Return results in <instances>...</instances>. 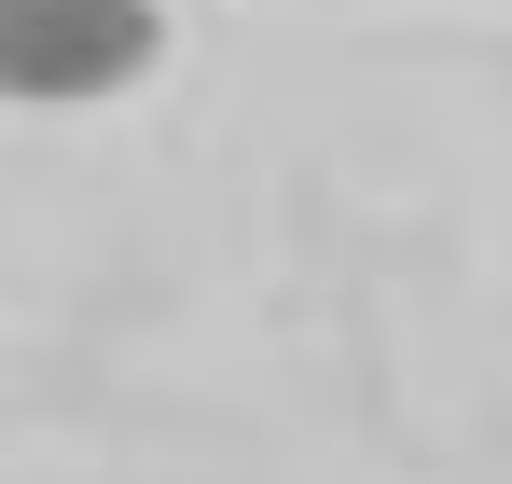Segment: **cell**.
Returning a JSON list of instances; mask_svg holds the SVG:
<instances>
[{
    "label": "cell",
    "instance_id": "cell-1",
    "mask_svg": "<svg viewBox=\"0 0 512 484\" xmlns=\"http://www.w3.org/2000/svg\"><path fill=\"white\" fill-rule=\"evenodd\" d=\"M167 56L153 0H0V111H97Z\"/></svg>",
    "mask_w": 512,
    "mask_h": 484
}]
</instances>
